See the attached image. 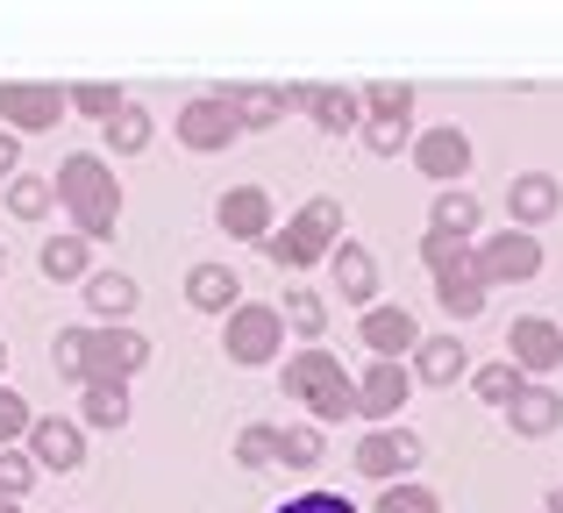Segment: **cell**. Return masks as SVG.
Wrapping results in <instances>:
<instances>
[{"instance_id": "obj_1", "label": "cell", "mask_w": 563, "mask_h": 513, "mask_svg": "<svg viewBox=\"0 0 563 513\" xmlns=\"http://www.w3.org/2000/svg\"><path fill=\"white\" fill-rule=\"evenodd\" d=\"M51 186H57V208L71 214V236H86V243L114 236V222H122V179H114V165L100 150H71L51 171Z\"/></svg>"}, {"instance_id": "obj_2", "label": "cell", "mask_w": 563, "mask_h": 513, "mask_svg": "<svg viewBox=\"0 0 563 513\" xmlns=\"http://www.w3.org/2000/svg\"><path fill=\"white\" fill-rule=\"evenodd\" d=\"M278 386H286V400L307 406V421H314V428H335V421L357 414V378L343 371V357H335L329 343L292 349L286 371H278Z\"/></svg>"}, {"instance_id": "obj_3", "label": "cell", "mask_w": 563, "mask_h": 513, "mask_svg": "<svg viewBox=\"0 0 563 513\" xmlns=\"http://www.w3.org/2000/svg\"><path fill=\"white\" fill-rule=\"evenodd\" d=\"M343 200H329V193H314L307 200V208H292L286 214V228H272V236H264V257L278 264V271H314V264H329V250L335 243H343Z\"/></svg>"}, {"instance_id": "obj_4", "label": "cell", "mask_w": 563, "mask_h": 513, "mask_svg": "<svg viewBox=\"0 0 563 513\" xmlns=\"http://www.w3.org/2000/svg\"><path fill=\"white\" fill-rule=\"evenodd\" d=\"M421 264L428 278H435V300L450 321H478L485 314V278H478V257H471V243H450V236H421Z\"/></svg>"}, {"instance_id": "obj_5", "label": "cell", "mask_w": 563, "mask_h": 513, "mask_svg": "<svg viewBox=\"0 0 563 513\" xmlns=\"http://www.w3.org/2000/svg\"><path fill=\"white\" fill-rule=\"evenodd\" d=\"M278 349H286V314L264 300H243L229 321H221V357L243 364V371H257V364H278Z\"/></svg>"}, {"instance_id": "obj_6", "label": "cell", "mask_w": 563, "mask_h": 513, "mask_svg": "<svg viewBox=\"0 0 563 513\" xmlns=\"http://www.w3.org/2000/svg\"><path fill=\"white\" fill-rule=\"evenodd\" d=\"M143 364H151V335H143V328H129V321H100V328H86V386H93V378L129 386Z\"/></svg>"}, {"instance_id": "obj_7", "label": "cell", "mask_w": 563, "mask_h": 513, "mask_svg": "<svg viewBox=\"0 0 563 513\" xmlns=\"http://www.w3.org/2000/svg\"><path fill=\"white\" fill-rule=\"evenodd\" d=\"M471 257H478L485 292H493V286H528V278H542V236H528V228H493L485 243H471Z\"/></svg>"}, {"instance_id": "obj_8", "label": "cell", "mask_w": 563, "mask_h": 513, "mask_svg": "<svg viewBox=\"0 0 563 513\" xmlns=\"http://www.w3.org/2000/svg\"><path fill=\"white\" fill-rule=\"evenodd\" d=\"M71 114L65 86H43V79H8L0 86V129L8 136H43V129H57Z\"/></svg>"}, {"instance_id": "obj_9", "label": "cell", "mask_w": 563, "mask_h": 513, "mask_svg": "<svg viewBox=\"0 0 563 513\" xmlns=\"http://www.w3.org/2000/svg\"><path fill=\"white\" fill-rule=\"evenodd\" d=\"M172 136H179L192 157H214V150H229V143L243 136V122H235L229 93H200V100H186V108L172 114Z\"/></svg>"}, {"instance_id": "obj_10", "label": "cell", "mask_w": 563, "mask_h": 513, "mask_svg": "<svg viewBox=\"0 0 563 513\" xmlns=\"http://www.w3.org/2000/svg\"><path fill=\"white\" fill-rule=\"evenodd\" d=\"M421 457H428V449H421V435H413V428H372L350 464H357L372 486H407V478L421 471Z\"/></svg>"}, {"instance_id": "obj_11", "label": "cell", "mask_w": 563, "mask_h": 513, "mask_svg": "<svg viewBox=\"0 0 563 513\" xmlns=\"http://www.w3.org/2000/svg\"><path fill=\"white\" fill-rule=\"evenodd\" d=\"M507 364L528 378V386H550V371L563 364V328L550 314H521L507 328Z\"/></svg>"}, {"instance_id": "obj_12", "label": "cell", "mask_w": 563, "mask_h": 513, "mask_svg": "<svg viewBox=\"0 0 563 513\" xmlns=\"http://www.w3.org/2000/svg\"><path fill=\"white\" fill-rule=\"evenodd\" d=\"M413 171L421 179H435V193L442 186H464V171H471V136L456 122H442V129H413Z\"/></svg>"}, {"instance_id": "obj_13", "label": "cell", "mask_w": 563, "mask_h": 513, "mask_svg": "<svg viewBox=\"0 0 563 513\" xmlns=\"http://www.w3.org/2000/svg\"><path fill=\"white\" fill-rule=\"evenodd\" d=\"M357 343L372 349V364H407L413 349H421V321L407 314V306H364L357 314Z\"/></svg>"}, {"instance_id": "obj_14", "label": "cell", "mask_w": 563, "mask_h": 513, "mask_svg": "<svg viewBox=\"0 0 563 513\" xmlns=\"http://www.w3.org/2000/svg\"><path fill=\"white\" fill-rule=\"evenodd\" d=\"M286 108H307L321 136H350V129H364L357 86H286Z\"/></svg>"}, {"instance_id": "obj_15", "label": "cell", "mask_w": 563, "mask_h": 513, "mask_svg": "<svg viewBox=\"0 0 563 513\" xmlns=\"http://www.w3.org/2000/svg\"><path fill=\"white\" fill-rule=\"evenodd\" d=\"M29 464L36 471H79L86 464V428L79 421H65V414H36V428H29Z\"/></svg>"}, {"instance_id": "obj_16", "label": "cell", "mask_w": 563, "mask_h": 513, "mask_svg": "<svg viewBox=\"0 0 563 513\" xmlns=\"http://www.w3.org/2000/svg\"><path fill=\"white\" fill-rule=\"evenodd\" d=\"M214 228H229V243H264L278 228L272 193H264V186H229V193L214 200Z\"/></svg>"}, {"instance_id": "obj_17", "label": "cell", "mask_w": 563, "mask_h": 513, "mask_svg": "<svg viewBox=\"0 0 563 513\" xmlns=\"http://www.w3.org/2000/svg\"><path fill=\"white\" fill-rule=\"evenodd\" d=\"M556 208H563L556 171H514L507 179V228H528V236H536L542 222H556Z\"/></svg>"}, {"instance_id": "obj_18", "label": "cell", "mask_w": 563, "mask_h": 513, "mask_svg": "<svg viewBox=\"0 0 563 513\" xmlns=\"http://www.w3.org/2000/svg\"><path fill=\"white\" fill-rule=\"evenodd\" d=\"M407 400H413V371L407 364H372V371L357 378V414L372 421V428H393Z\"/></svg>"}, {"instance_id": "obj_19", "label": "cell", "mask_w": 563, "mask_h": 513, "mask_svg": "<svg viewBox=\"0 0 563 513\" xmlns=\"http://www.w3.org/2000/svg\"><path fill=\"white\" fill-rule=\"evenodd\" d=\"M186 306H200V314H221L229 321L235 306H243V278H235V264H192L186 271Z\"/></svg>"}, {"instance_id": "obj_20", "label": "cell", "mask_w": 563, "mask_h": 513, "mask_svg": "<svg viewBox=\"0 0 563 513\" xmlns=\"http://www.w3.org/2000/svg\"><path fill=\"white\" fill-rule=\"evenodd\" d=\"M329 278H335V292H343L350 306H378V257L364 250V243H335L329 250Z\"/></svg>"}, {"instance_id": "obj_21", "label": "cell", "mask_w": 563, "mask_h": 513, "mask_svg": "<svg viewBox=\"0 0 563 513\" xmlns=\"http://www.w3.org/2000/svg\"><path fill=\"white\" fill-rule=\"evenodd\" d=\"M507 428L521 435V443L556 435L563 428V392L556 386H521V392H514V406H507Z\"/></svg>"}, {"instance_id": "obj_22", "label": "cell", "mask_w": 563, "mask_h": 513, "mask_svg": "<svg viewBox=\"0 0 563 513\" xmlns=\"http://www.w3.org/2000/svg\"><path fill=\"white\" fill-rule=\"evenodd\" d=\"M407 371H413V386H456V378H471V349L456 335H421Z\"/></svg>"}, {"instance_id": "obj_23", "label": "cell", "mask_w": 563, "mask_h": 513, "mask_svg": "<svg viewBox=\"0 0 563 513\" xmlns=\"http://www.w3.org/2000/svg\"><path fill=\"white\" fill-rule=\"evenodd\" d=\"M478 222H485V208H478L471 186H442L435 208H428V236H450V243H471V236H478Z\"/></svg>"}, {"instance_id": "obj_24", "label": "cell", "mask_w": 563, "mask_h": 513, "mask_svg": "<svg viewBox=\"0 0 563 513\" xmlns=\"http://www.w3.org/2000/svg\"><path fill=\"white\" fill-rule=\"evenodd\" d=\"M43 278H57V286H71V278H93V243L86 236H71V228H57V236H43Z\"/></svg>"}, {"instance_id": "obj_25", "label": "cell", "mask_w": 563, "mask_h": 513, "mask_svg": "<svg viewBox=\"0 0 563 513\" xmlns=\"http://www.w3.org/2000/svg\"><path fill=\"white\" fill-rule=\"evenodd\" d=\"M136 300H143V286L129 271H93V278H86V306H93L100 321H129Z\"/></svg>"}, {"instance_id": "obj_26", "label": "cell", "mask_w": 563, "mask_h": 513, "mask_svg": "<svg viewBox=\"0 0 563 513\" xmlns=\"http://www.w3.org/2000/svg\"><path fill=\"white\" fill-rule=\"evenodd\" d=\"M79 428H129V386H108V378L79 386Z\"/></svg>"}, {"instance_id": "obj_27", "label": "cell", "mask_w": 563, "mask_h": 513, "mask_svg": "<svg viewBox=\"0 0 563 513\" xmlns=\"http://www.w3.org/2000/svg\"><path fill=\"white\" fill-rule=\"evenodd\" d=\"M229 108L243 122V136L250 129H278L286 122V86H229Z\"/></svg>"}, {"instance_id": "obj_28", "label": "cell", "mask_w": 563, "mask_h": 513, "mask_svg": "<svg viewBox=\"0 0 563 513\" xmlns=\"http://www.w3.org/2000/svg\"><path fill=\"white\" fill-rule=\"evenodd\" d=\"M278 314L292 321L300 349H314L321 335H329V306H321V292H314V286H286V306H278Z\"/></svg>"}, {"instance_id": "obj_29", "label": "cell", "mask_w": 563, "mask_h": 513, "mask_svg": "<svg viewBox=\"0 0 563 513\" xmlns=\"http://www.w3.org/2000/svg\"><path fill=\"white\" fill-rule=\"evenodd\" d=\"M151 136H157V114L129 100V108L108 122V157H143V150H151Z\"/></svg>"}, {"instance_id": "obj_30", "label": "cell", "mask_w": 563, "mask_h": 513, "mask_svg": "<svg viewBox=\"0 0 563 513\" xmlns=\"http://www.w3.org/2000/svg\"><path fill=\"white\" fill-rule=\"evenodd\" d=\"M65 100H71V114H86V122H100V129H108L114 114L129 108V93H122V86H108V79H79V86H65Z\"/></svg>"}, {"instance_id": "obj_31", "label": "cell", "mask_w": 563, "mask_h": 513, "mask_svg": "<svg viewBox=\"0 0 563 513\" xmlns=\"http://www.w3.org/2000/svg\"><path fill=\"white\" fill-rule=\"evenodd\" d=\"M51 208H57V186L43 179V171H14L8 179V214L14 222H43Z\"/></svg>"}, {"instance_id": "obj_32", "label": "cell", "mask_w": 563, "mask_h": 513, "mask_svg": "<svg viewBox=\"0 0 563 513\" xmlns=\"http://www.w3.org/2000/svg\"><path fill=\"white\" fill-rule=\"evenodd\" d=\"M357 100L378 122H413V86L407 79H372V86H357Z\"/></svg>"}, {"instance_id": "obj_33", "label": "cell", "mask_w": 563, "mask_h": 513, "mask_svg": "<svg viewBox=\"0 0 563 513\" xmlns=\"http://www.w3.org/2000/svg\"><path fill=\"white\" fill-rule=\"evenodd\" d=\"M521 386H528V378L514 371L507 357H499V364H471V392H478L485 406H499V414H507V406H514V392H521Z\"/></svg>"}, {"instance_id": "obj_34", "label": "cell", "mask_w": 563, "mask_h": 513, "mask_svg": "<svg viewBox=\"0 0 563 513\" xmlns=\"http://www.w3.org/2000/svg\"><path fill=\"white\" fill-rule=\"evenodd\" d=\"M321 457H329V443H321L314 421H300V428H278V464H292V471H314Z\"/></svg>"}, {"instance_id": "obj_35", "label": "cell", "mask_w": 563, "mask_h": 513, "mask_svg": "<svg viewBox=\"0 0 563 513\" xmlns=\"http://www.w3.org/2000/svg\"><path fill=\"white\" fill-rule=\"evenodd\" d=\"M235 464H243V471H264V464H278V428H272V421H250V428L235 435Z\"/></svg>"}, {"instance_id": "obj_36", "label": "cell", "mask_w": 563, "mask_h": 513, "mask_svg": "<svg viewBox=\"0 0 563 513\" xmlns=\"http://www.w3.org/2000/svg\"><path fill=\"white\" fill-rule=\"evenodd\" d=\"M364 150L372 157H399V150H413V122H378V114H364Z\"/></svg>"}, {"instance_id": "obj_37", "label": "cell", "mask_w": 563, "mask_h": 513, "mask_svg": "<svg viewBox=\"0 0 563 513\" xmlns=\"http://www.w3.org/2000/svg\"><path fill=\"white\" fill-rule=\"evenodd\" d=\"M29 428H36V406H29L14 386H0V449L29 443Z\"/></svg>"}, {"instance_id": "obj_38", "label": "cell", "mask_w": 563, "mask_h": 513, "mask_svg": "<svg viewBox=\"0 0 563 513\" xmlns=\"http://www.w3.org/2000/svg\"><path fill=\"white\" fill-rule=\"evenodd\" d=\"M51 371L71 378V386H86V328H57L51 343Z\"/></svg>"}, {"instance_id": "obj_39", "label": "cell", "mask_w": 563, "mask_h": 513, "mask_svg": "<svg viewBox=\"0 0 563 513\" xmlns=\"http://www.w3.org/2000/svg\"><path fill=\"white\" fill-rule=\"evenodd\" d=\"M372 513H442V500H435L428 486H413V478H407V486H378V506H372Z\"/></svg>"}, {"instance_id": "obj_40", "label": "cell", "mask_w": 563, "mask_h": 513, "mask_svg": "<svg viewBox=\"0 0 563 513\" xmlns=\"http://www.w3.org/2000/svg\"><path fill=\"white\" fill-rule=\"evenodd\" d=\"M29 486H36V464H29V449H0V500H22Z\"/></svg>"}, {"instance_id": "obj_41", "label": "cell", "mask_w": 563, "mask_h": 513, "mask_svg": "<svg viewBox=\"0 0 563 513\" xmlns=\"http://www.w3.org/2000/svg\"><path fill=\"white\" fill-rule=\"evenodd\" d=\"M278 513H357V506H350L343 492H300V500H286Z\"/></svg>"}, {"instance_id": "obj_42", "label": "cell", "mask_w": 563, "mask_h": 513, "mask_svg": "<svg viewBox=\"0 0 563 513\" xmlns=\"http://www.w3.org/2000/svg\"><path fill=\"white\" fill-rule=\"evenodd\" d=\"M14 171H22V136L0 129V179H14Z\"/></svg>"}, {"instance_id": "obj_43", "label": "cell", "mask_w": 563, "mask_h": 513, "mask_svg": "<svg viewBox=\"0 0 563 513\" xmlns=\"http://www.w3.org/2000/svg\"><path fill=\"white\" fill-rule=\"evenodd\" d=\"M542 513H563V486H556V492H550V506H542Z\"/></svg>"}, {"instance_id": "obj_44", "label": "cell", "mask_w": 563, "mask_h": 513, "mask_svg": "<svg viewBox=\"0 0 563 513\" xmlns=\"http://www.w3.org/2000/svg\"><path fill=\"white\" fill-rule=\"evenodd\" d=\"M0 513H22V500H0Z\"/></svg>"}, {"instance_id": "obj_45", "label": "cell", "mask_w": 563, "mask_h": 513, "mask_svg": "<svg viewBox=\"0 0 563 513\" xmlns=\"http://www.w3.org/2000/svg\"><path fill=\"white\" fill-rule=\"evenodd\" d=\"M0 371H8V343H0Z\"/></svg>"}, {"instance_id": "obj_46", "label": "cell", "mask_w": 563, "mask_h": 513, "mask_svg": "<svg viewBox=\"0 0 563 513\" xmlns=\"http://www.w3.org/2000/svg\"><path fill=\"white\" fill-rule=\"evenodd\" d=\"M0 271H8V250H0Z\"/></svg>"}]
</instances>
